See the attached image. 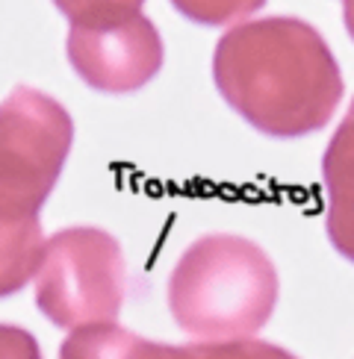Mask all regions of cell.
<instances>
[{"mask_svg":"<svg viewBox=\"0 0 354 359\" xmlns=\"http://www.w3.org/2000/svg\"><path fill=\"white\" fill-rule=\"evenodd\" d=\"M74 142L68 109L33 86L0 103V301L36 277L44 250L39 212Z\"/></svg>","mask_w":354,"mask_h":359,"instance_id":"2","label":"cell"},{"mask_svg":"<svg viewBox=\"0 0 354 359\" xmlns=\"http://www.w3.org/2000/svg\"><path fill=\"white\" fill-rule=\"evenodd\" d=\"M324 230L334 250L354 265V136L336 127L322 156Z\"/></svg>","mask_w":354,"mask_h":359,"instance_id":"6","label":"cell"},{"mask_svg":"<svg viewBox=\"0 0 354 359\" xmlns=\"http://www.w3.org/2000/svg\"><path fill=\"white\" fill-rule=\"evenodd\" d=\"M59 359H177V345L142 339L115 321H98L71 330L59 345Z\"/></svg>","mask_w":354,"mask_h":359,"instance_id":"7","label":"cell"},{"mask_svg":"<svg viewBox=\"0 0 354 359\" xmlns=\"http://www.w3.org/2000/svg\"><path fill=\"white\" fill-rule=\"evenodd\" d=\"M275 306V262L251 238L230 233L201 236L171 268V318L198 341L254 336L272 318Z\"/></svg>","mask_w":354,"mask_h":359,"instance_id":"3","label":"cell"},{"mask_svg":"<svg viewBox=\"0 0 354 359\" xmlns=\"http://www.w3.org/2000/svg\"><path fill=\"white\" fill-rule=\"evenodd\" d=\"M213 80L228 107L269 139L319 133L346 88L324 36L295 15L233 24L213 50Z\"/></svg>","mask_w":354,"mask_h":359,"instance_id":"1","label":"cell"},{"mask_svg":"<svg viewBox=\"0 0 354 359\" xmlns=\"http://www.w3.org/2000/svg\"><path fill=\"white\" fill-rule=\"evenodd\" d=\"M33 280L39 312L63 330L115 321L127 294L122 245L100 227H68L44 238Z\"/></svg>","mask_w":354,"mask_h":359,"instance_id":"4","label":"cell"},{"mask_svg":"<svg viewBox=\"0 0 354 359\" xmlns=\"http://www.w3.org/2000/svg\"><path fill=\"white\" fill-rule=\"evenodd\" d=\"M339 127L354 136V100H351V107H348V112H346V118H343V124H339Z\"/></svg>","mask_w":354,"mask_h":359,"instance_id":"13","label":"cell"},{"mask_svg":"<svg viewBox=\"0 0 354 359\" xmlns=\"http://www.w3.org/2000/svg\"><path fill=\"white\" fill-rule=\"evenodd\" d=\"M0 359H41L36 336L24 327L0 321Z\"/></svg>","mask_w":354,"mask_h":359,"instance_id":"11","label":"cell"},{"mask_svg":"<svg viewBox=\"0 0 354 359\" xmlns=\"http://www.w3.org/2000/svg\"><path fill=\"white\" fill-rule=\"evenodd\" d=\"M343 24H346L348 36L354 41V0H343Z\"/></svg>","mask_w":354,"mask_h":359,"instance_id":"12","label":"cell"},{"mask_svg":"<svg viewBox=\"0 0 354 359\" xmlns=\"http://www.w3.org/2000/svg\"><path fill=\"white\" fill-rule=\"evenodd\" d=\"M65 53L74 74L88 88L107 95L139 92L162 68L159 29L142 12L107 27L71 24Z\"/></svg>","mask_w":354,"mask_h":359,"instance_id":"5","label":"cell"},{"mask_svg":"<svg viewBox=\"0 0 354 359\" xmlns=\"http://www.w3.org/2000/svg\"><path fill=\"white\" fill-rule=\"evenodd\" d=\"M177 359H299L287 348L272 345L263 339H225V341H195V345H181Z\"/></svg>","mask_w":354,"mask_h":359,"instance_id":"8","label":"cell"},{"mask_svg":"<svg viewBox=\"0 0 354 359\" xmlns=\"http://www.w3.org/2000/svg\"><path fill=\"white\" fill-rule=\"evenodd\" d=\"M169 4L192 24L228 27L248 21V15L263 9L266 0H169Z\"/></svg>","mask_w":354,"mask_h":359,"instance_id":"9","label":"cell"},{"mask_svg":"<svg viewBox=\"0 0 354 359\" xmlns=\"http://www.w3.org/2000/svg\"><path fill=\"white\" fill-rule=\"evenodd\" d=\"M145 0H53L74 27H107L142 12Z\"/></svg>","mask_w":354,"mask_h":359,"instance_id":"10","label":"cell"}]
</instances>
